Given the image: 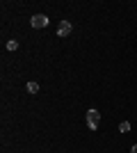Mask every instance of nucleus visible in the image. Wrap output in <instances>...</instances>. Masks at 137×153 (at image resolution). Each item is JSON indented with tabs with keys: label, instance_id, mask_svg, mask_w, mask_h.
<instances>
[{
	"label": "nucleus",
	"instance_id": "7",
	"mask_svg": "<svg viewBox=\"0 0 137 153\" xmlns=\"http://www.w3.org/2000/svg\"><path fill=\"white\" fill-rule=\"evenodd\" d=\"M130 153H137V144H135V146H133V149H130Z\"/></svg>",
	"mask_w": 137,
	"mask_h": 153
},
{
	"label": "nucleus",
	"instance_id": "4",
	"mask_svg": "<svg viewBox=\"0 0 137 153\" xmlns=\"http://www.w3.org/2000/svg\"><path fill=\"white\" fill-rule=\"evenodd\" d=\"M25 89L30 91V94H37V91H39V82H27Z\"/></svg>",
	"mask_w": 137,
	"mask_h": 153
},
{
	"label": "nucleus",
	"instance_id": "2",
	"mask_svg": "<svg viewBox=\"0 0 137 153\" xmlns=\"http://www.w3.org/2000/svg\"><path fill=\"white\" fill-rule=\"evenodd\" d=\"M46 25H48V19H46L44 14H37V16H32V27H39V30H44Z\"/></svg>",
	"mask_w": 137,
	"mask_h": 153
},
{
	"label": "nucleus",
	"instance_id": "6",
	"mask_svg": "<svg viewBox=\"0 0 137 153\" xmlns=\"http://www.w3.org/2000/svg\"><path fill=\"white\" fill-rule=\"evenodd\" d=\"M16 48H19V41H7V51H16Z\"/></svg>",
	"mask_w": 137,
	"mask_h": 153
},
{
	"label": "nucleus",
	"instance_id": "1",
	"mask_svg": "<svg viewBox=\"0 0 137 153\" xmlns=\"http://www.w3.org/2000/svg\"><path fill=\"white\" fill-rule=\"evenodd\" d=\"M98 123H101V114H98V110H89V112H87V126H89L91 130H96Z\"/></svg>",
	"mask_w": 137,
	"mask_h": 153
},
{
	"label": "nucleus",
	"instance_id": "5",
	"mask_svg": "<svg viewBox=\"0 0 137 153\" xmlns=\"http://www.w3.org/2000/svg\"><path fill=\"white\" fill-rule=\"evenodd\" d=\"M119 130H121V133H128V130H130V123H128V121H121V123H119Z\"/></svg>",
	"mask_w": 137,
	"mask_h": 153
},
{
	"label": "nucleus",
	"instance_id": "3",
	"mask_svg": "<svg viewBox=\"0 0 137 153\" xmlns=\"http://www.w3.org/2000/svg\"><path fill=\"white\" fill-rule=\"evenodd\" d=\"M57 34H59V37H69V34H71V23H69V21H59Z\"/></svg>",
	"mask_w": 137,
	"mask_h": 153
}]
</instances>
